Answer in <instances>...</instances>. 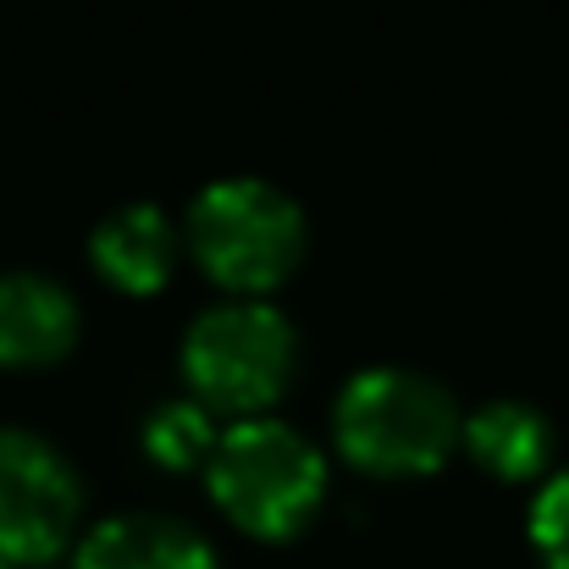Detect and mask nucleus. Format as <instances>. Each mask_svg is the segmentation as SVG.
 <instances>
[{
    "mask_svg": "<svg viewBox=\"0 0 569 569\" xmlns=\"http://www.w3.org/2000/svg\"><path fill=\"white\" fill-rule=\"evenodd\" d=\"M204 481L238 531L282 542L305 531V520L321 509L327 459L299 426L277 415H243L216 437L204 459Z\"/></svg>",
    "mask_w": 569,
    "mask_h": 569,
    "instance_id": "f257e3e1",
    "label": "nucleus"
},
{
    "mask_svg": "<svg viewBox=\"0 0 569 569\" xmlns=\"http://www.w3.org/2000/svg\"><path fill=\"white\" fill-rule=\"evenodd\" d=\"M183 238H189L193 260L221 288H232L238 299H254L299 266L305 204L288 189H277L271 178H249V172L216 178L189 199Z\"/></svg>",
    "mask_w": 569,
    "mask_h": 569,
    "instance_id": "7ed1b4c3",
    "label": "nucleus"
},
{
    "mask_svg": "<svg viewBox=\"0 0 569 569\" xmlns=\"http://www.w3.org/2000/svg\"><path fill=\"white\" fill-rule=\"evenodd\" d=\"M94 271L122 293H156L178 266V221L156 199H128L106 210L89 232Z\"/></svg>",
    "mask_w": 569,
    "mask_h": 569,
    "instance_id": "6e6552de",
    "label": "nucleus"
},
{
    "mask_svg": "<svg viewBox=\"0 0 569 569\" xmlns=\"http://www.w3.org/2000/svg\"><path fill=\"white\" fill-rule=\"evenodd\" d=\"M78 299L50 271H0V366H50L78 343Z\"/></svg>",
    "mask_w": 569,
    "mask_h": 569,
    "instance_id": "0eeeda50",
    "label": "nucleus"
},
{
    "mask_svg": "<svg viewBox=\"0 0 569 569\" xmlns=\"http://www.w3.org/2000/svg\"><path fill=\"white\" fill-rule=\"evenodd\" d=\"M465 420L453 392L415 366H371L343 381L332 403V437L349 465L371 476H426L448 459Z\"/></svg>",
    "mask_w": 569,
    "mask_h": 569,
    "instance_id": "f03ea898",
    "label": "nucleus"
},
{
    "mask_svg": "<svg viewBox=\"0 0 569 569\" xmlns=\"http://www.w3.org/2000/svg\"><path fill=\"white\" fill-rule=\"evenodd\" d=\"M72 569H216L210 537L161 509L106 515L78 537Z\"/></svg>",
    "mask_w": 569,
    "mask_h": 569,
    "instance_id": "423d86ee",
    "label": "nucleus"
},
{
    "mask_svg": "<svg viewBox=\"0 0 569 569\" xmlns=\"http://www.w3.org/2000/svg\"><path fill=\"white\" fill-rule=\"evenodd\" d=\"M465 448L498 481H531L553 465V420L526 398H487L465 415Z\"/></svg>",
    "mask_w": 569,
    "mask_h": 569,
    "instance_id": "1a4fd4ad",
    "label": "nucleus"
},
{
    "mask_svg": "<svg viewBox=\"0 0 569 569\" xmlns=\"http://www.w3.org/2000/svg\"><path fill=\"white\" fill-rule=\"evenodd\" d=\"M0 569H17V565H6V559H0Z\"/></svg>",
    "mask_w": 569,
    "mask_h": 569,
    "instance_id": "f8f14e48",
    "label": "nucleus"
},
{
    "mask_svg": "<svg viewBox=\"0 0 569 569\" xmlns=\"http://www.w3.org/2000/svg\"><path fill=\"white\" fill-rule=\"evenodd\" d=\"M216 420H210V409L183 392V398H161L150 415H144V426H139V442H144V453L156 459V465H167V470H189V465H204L210 459V448H216Z\"/></svg>",
    "mask_w": 569,
    "mask_h": 569,
    "instance_id": "9d476101",
    "label": "nucleus"
},
{
    "mask_svg": "<svg viewBox=\"0 0 569 569\" xmlns=\"http://www.w3.org/2000/svg\"><path fill=\"white\" fill-rule=\"evenodd\" d=\"M531 548L542 569H569V465L548 470V481L531 498Z\"/></svg>",
    "mask_w": 569,
    "mask_h": 569,
    "instance_id": "9b49d317",
    "label": "nucleus"
},
{
    "mask_svg": "<svg viewBox=\"0 0 569 569\" xmlns=\"http://www.w3.org/2000/svg\"><path fill=\"white\" fill-rule=\"evenodd\" d=\"M299 360L293 321L266 299H221L183 332V381L204 409L260 415L282 398Z\"/></svg>",
    "mask_w": 569,
    "mask_h": 569,
    "instance_id": "20e7f679",
    "label": "nucleus"
},
{
    "mask_svg": "<svg viewBox=\"0 0 569 569\" xmlns=\"http://www.w3.org/2000/svg\"><path fill=\"white\" fill-rule=\"evenodd\" d=\"M83 515V481L72 459L28 431L0 426V559L6 565H39L61 553Z\"/></svg>",
    "mask_w": 569,
    "mask_h": 569,
    "instance_id": "39448f33",
    "label": "nucleus"
}]
</instances>
